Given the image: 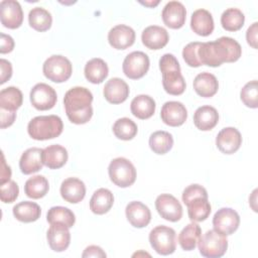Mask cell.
Wrapping results in <instances>:
<instances>
[{
	"label": "cell",
	"instance_id": "6da1fadb",
	"mask_svg": "<svg viewBox=\"0 0 258 258\" xmlns=\"http://www.w3.org/2000/svg\"><path fill=\"white\" fill-rule=\"evenodd\" d=\"M242 48L240 43L232 37L222 36L215 41L202 42L199 57L202 64L220 67L223 62H234L240 58Z\"/></svg>",
	"mask_w": 258,
	"mask_h": 258
},
{
	"label": "cell",
	"instance_id": "7a4b0ae2",
	"mask_svg": "<svg viewBox=\"0 0 258 258\" xmlns=\"http://www.w3.org/2000/svg\"><path fill=\"white\" fill-rule=\"evenodd\" d=\"M93 94L85 87L70 89L63 98L66 114L74 124H85L93 116Z\"/></svg>",
	"mask_w": 258,
	"mask_h": 258
},
{
	"label": "cell",
	"instance_id": "3957f363",
	"mask_svg": "<svg viewBox=\"0 0 258 258\" xmlns=\"http://www.w3.org/2000/svg\"><path fill=\"white\" fill-rule=\"evenodd\" d=\"M63 124L56 115L36 116L27 125V132L34 140H48L59 136L62 132Z\"/></svg>",
	"mask_w": 258,
	"mask_h": 258
},
{
	"label": "cell",
	"instance_id": "277c9868",
	"mask_svg": "<svg viewBox=\"0 0 258 258\" xmlns=\"http://www.w3.org/2000/svg\"><path fill=\"white\" fill-rule=\"evenodd\" d=\"M111 181L120 187H128L136 180V169L133 163L125 157L114 158L108 167Z\"/></svg>",
	"mask_w": 258,
	"mask_h": 258
},
{
	"label": "cell",
	"instance_id": "5b68a950",
	"mask_svg": "<svg viewBox=\"0 0 258 258\" xmlns=\"http://www.w3.org/2000/svg\"><path fill=\"white\" fill-rule=\"evenodd\" d=\"M198 244L201 255L207 258L222 257L228 249V240L226 235L216 231L215 229L209 230L201 236Z\"/></svg>",
	"mask_w": 258,
	"mask_h": 258
},
{
	"label": "cell",
	"instance_id": "8992f818",
	"mask_svg": "<svg viewBox=\"0 0 258 258\" xmlns=\"http://www.w3.org/2000/svg\"><path fill=\"white\" fill-rule=\"evenodd\" d=\"M42 72L44 77L49 81L63 83L71 78L73 66L66 56L54 54L45 59L42 66Z\"/></svg>",
	"mask_w": 258,
	"mask_h": 258
},
{
	"label": "cell",
	"instance_id": "52a82bcc",
	"mask_svg": "<svg viewBox=\"0 0 258 258\" xmlns=\"http://www.w3.org/2000/svg\"><path fill=\"white\" fill-rule=\"evenodd\" d=\"M175 231L167 226L160 225L153 228L149 233V242L153 250L160 255H169L175 251Z\"/></svg>",
	"mask_w": 258,
	"mask_h": 258
},
{
	"label": "cell",
	"instance_id": "ba28073f",
	"mask_svg": "<svg viewBox=\"0 0 258 258\" xmlns=\"http://www.w3.org/2000/svg\"><path fill=\"white\" fill-rule=\"evenodd\" d=\"M149 57L143 51H132L123 60L124 75L132 80L141 79L149 70Z\"/></svg>",
	"mask_w": 258,
	"mask_h": 258
},
{
	"label": "cell",
	"instance_id": "9c48e42d",
	"mask_svg": "<svg viewBox=\"0 0 258 258\" xmlns=\"http://www.w3.org/2000/svg\"><path fill=\"white\" fill-rule=\"evenodd\" d=\"M29 98L31 105L39 111H45L53 108L57 100L54 89L45 83L36 84L31 89Z\"/></svg>",
	"mask_w": 258,
	"mask_h": 258
},
{
	"label": "cell",
	"instance_id": "30bf717a",
	"mask_svg": "<svg viewBox=\"0 0 258 258\" xmlns=\"http://www.w3.org/2000/svg\"><path fill=\"white\" fill-rule=\"evenodd\" d=\"M155 208L161 218L166 221L177 222L182 217V207L172 195H159L155 200Z\"/></svg>",
	"mask_w": 258,
	"mask_h": 258
},
{
	"label": "cell",
	"instance_id": "8fae6325",
	"mask_svg": "<svg viewBox=\"0 0 258 258\" xmlns=\"http://www.w3.org/2000/svg\"><path fill=\"white\" fill-rule=\"evenodd\" d=\"M239 214L231 208H221L213 218L214 229L226 236L233 234L239 227Z\"/></svg>",
	"mask_w": 258,
	"mask_h": 258
},
{
	"label": "cell",
	"instance_id": "7c38bea8",
	"mask_svg": "<svg viewBox=\"0 0 258 258\" xmlns=\"http://www.w3.org/2000/svg\"><path fill=\"white\" fill-rule=\"evenodd\" d=\"M0 19L3 26L15 29L23 21V11L21 5L15 0H3L0 3Z\"/></svg>",
	"mask_w": 258,
	"mask_h": 258
},
{
	"label": "cell",
	"instance_id": "4fadbf2b",
	"mask_svg": "<svg viewBox=\"0 0 258 258\" xmlns=\"http://www.w3.org/2000/svg\"><path fill=\"white\" fill-rule=\"evenodd\" d=\"M242 144V136L238 129L234 127L223 128L216 137V145L224 154L235 153Z\"/></svg>",
	"mask_w": 258,
	"mask_h": 258
},
{
	"label": "cell",
	"instance_id": "5bb4252c",
	"mask_svg": "<svg viewBox=\"0 0 258 258\" xmlns=\"http://www.w3.org/2000/svg\"><path fill=\"white\" fill-rule=\"evenodd\" d=\"M160 117L166 125L177 127L185 122L187 118V111L182 103L177 101H168L163 104Z\"/></svg>",
	"mask_w": 258,
	"mask_h": 258
},
{
	"label": "cell",
	"instance_id": "9a60e30c",
	"mask_svg": "<svg viewBox=\"0 0 258 258\" xmlns=\"http://www.w3.org/2000/svg\"><path fill=\"white\" fill-rule=\"evenodd\" d=\"M46 239L51 250L55 252H62L67 250L71 242L69 227L61 223L50 224L46 233Z\"/></svg>",
	"mask_w": 258,
	"mask_h": 258
},
{
	"label": "cell",
	"instance_id": "2e32d148",
	"mask_svg": "<svg viewBox=\"0 0 258 258\" xmlns=\"http://www.w3.org/2000/svg\"><path fill=\"white\" fill-rule=\"evenodd\" d=\"M162 20L166 26L172 29H178L183 26L186 18L184 5L179 1H169L163 7Z\"/></svg>",
	"mask_w": 258,
	"mask_h": 258
},
{
	"label": "cell",
	"instance_id": "e0dca14e",
	"mask_svg": "<svg viewBox=\"0 0 258 258\" xmlns=\"http://www.w3.org/2000/svg\"><path fill=\"white\" fill-rule=\"evenodd\" d=\"M108 41L113 48L126 49L135 41V31L125 24H118L108 32Z\"/></svg>",
	"mask_w": 258,
	"mask_h": 258
},
{
	"label": "cell",
	"instance_id": "ac0fdd59",
	"mask_svg": "<svg viewBox=\"0 0 258 258\" xmlns=\"http://www.w3.org/2000/svg\"><path fill=\"white\" fill-rule=\"evenodd\" d=\"M128 222L135 228L146 227L151 220V212L149 208L141 202H130L125 209Z\"/></svg>",
	"mask_w": 258,
	"mask_h": 258
},
{
	"label": "cell",
	"instance_id": "d6986e66",
	"mask_svg": "<svg viewBox=\"0 0 258 258\" xmlns=\"http://www.w3.org/2000/svg\"><path fill=\"white\" fill-rule=\"evenodd\" d=\"M141 40L147 48L157 50L167 44L169 35L165 28L158 25H150L142 31Z\"/></svg>",
	"mask_w": 258,
	"mask_h": 258
},
{
	"label": "cell",
	"instance_id": "ffe728a7",
	"mask_svg": "<svg viewBox=\"0 0 258 258\" xmlns=\"http://www.w3.org/2000/svg\"><path fill=\"white\" fill-rule=\"evenodd\" d=\"M103 94L109 103L121 104L126 101L129 96V87L124 80L112 78L105 84Z\"/></svg>",
	"mask_w": 258,
	"mask_h": 258
},
{
	"label": "cell",
	"instance_id": "44dd1931",
	"mask_svg": "<svg viewBox=\"0 0 258 258\" xmlns=\"http://www.w3.org/2000/svg\"><path fill=\"white\" fill-rule=\"evenodd\" d=\"M43 165V149L38 147L26 149L19 159V168L24 174L37 172Z\"/></svg>",
	"mask_w": 258,
	"mask_h": 258
},
{
	"label": "cell",
	"instance_id": "7402d4cb",
	"mask_svg": "<svg viewBox=\"0 0 258 258\" xmlns=\"http://www.w3.org/2000/svg\"><path fill=\"white\" fill-rule=\"evenodd\" d=\"M60 196L68 203L78 204L86 196V185L77 177H68L61 182Z\"/></svg>",
	"mask_w": 258,
	"mask_h": 258
},
{
	"label": "cell",
	"instance_id": "603a6c76",
	"mask_svg": "<svg viewBox=\"0 0 258 258\" xmlns=\"http://www.w3.org/2000/svg\"><path fill=\"white\" fill-rule=\"evenodd\" d=\"M214 19L210 11L206 9H197L191 14L190 28L195 33L201 36H208L214 30Z\"/></svg>",
	"mask_w": 258,
	"mask_h": 258
},
{
	"label": "cell",
	"instance_id": "cb8c5ba5",
	"mask_svg": "<svg viewBox=\"0 0 258 258\" xmlns=\"http://www.w3.org/2000/svg\"><path fill=\"white\" fill-rule=\"evenodd\" d=\"M219 122V113L216 108L205 105L199 107L194 114L195 126L202 131L213 129Z\"/></svg>",
	"mask_w": 258,
	"mask_h": 258
},
{
	"label": "cell",
	"instance_id": "d4e9b609",
	"mask_svg": "<svg viewBox=\"0 0 258 258\" xmlns=\"http://www.w3.org/2000/svg\"><path fill=\"white\" fill-rule=\"evenodd\" d=\"M192 86L194 90L199 96L204 98H210L218 92L219 82L213 74L204 72L196 76Z\"/></svg>",
	"mask_w": 258,
	"mask_h": 258
},
{
	"label": "cell",
	"instance_id": "484cf974",
	"mask_svg": "<svg viewBox=\"0 0 258 258\" xmlns=\"http://www.w3.org/2000/svg\"><path fill=\"white\" fill-rule=\"evenodd\" d=\"M67 149L58 144H52L43 149V163L50 169L62 167L68 161Z\"/></svg>",
	"mask_w": 258,
	"mask_h": 258
},
{
	"label": "cell",
	"instance_id": "4316f807",
	"mask_svg": "<svg viewBox=\"0 0 258 258\" xmlns=\"http://www.w3.org/2000/svg\"><path fill=\"white\" fill-rule=\"evenodd\" d=\"M114 196L108 188L97 189L90 200V210L96 215H104L112 208Z\"/></svg>",
	"mask_w": 258,
	"mask_h": 258
},
{
	"label": "cell",
	"instance_id": "83f0119b",
	"mask_svg": "<svg viewBox=\"0 0 258 258\" xmlns=\"http://www.w3.org/2000/svg\"><path fill=\"white\" fill-rule=\"evenodd\" d=\"M155 101L148 95H138L130 105L131 113L138 119L145 120L150 118L155 112Z\"/></svg>",
	"mask_w": 258,
	"mask_h": 258
},
{
	"label": "cell",
	"instance_id": "f1b7e54d",
	"mask_svg": "<svg viewBox=\"0 0 258 258\" xmlns=\"http://www.w3.org/2000/svg\"><path fill=\"white\" fill-rule=\"evenodd\" d=\"M86 79L92 84H101L108 76L109 69L105 60L99 57L90 59L84 69Z\"/></svg>",
	"mask_w": 258,
	"mask_h": 258
},
{
	"label": "cell",
	"instance_id": "f546056e",
	"mask_svg": "<svg viewBox=\"0 0 258 258\" xmlns=\"http://www.w3.org/2000/svg\"><path fill=\"white\" fill-rule=\"evenodd\" d=\"M12 212L16 220L23 223L35 222L40 218L41 215L40 207L36 203L29 201H24L15 205Z\"/></svg>",
	"mask_w": 258,
	"mask_h": 258
},
{
	"label": "cell",
	"instance_id": "4dcf8cb0",
	"mask_svg": "<svg viewBox=\"0 0 258 258\" xmlns=\"http://www.w3.org/2000/svg\"><path fill=\"white\" fill-rule=\"evenodd\" d=\"M202 236V229L201 227L192 222L186 225L178 235V243L182 250L184 251H191L195 250L197 244Z\"/></svg>",
	"mask_w": 258,
	"mask_h": 258
},
{
	"label": "cell",
	"instance_id": "1f68e13d",
	"mask_svg": "<svg viewBox=\"0 0 258 258\" xmlns=\"http://www.w3.org/2000/svg\"><path fill=\"white\" fill-rule=\"evenodd\" d=\"M162 86L164 91L173 96L181 95L185 90V81L178 71H169L162 74Z\"/></svg>",
	"mask_w": 258,
	"mask_h": 258
},
{
	"label": "cell",
	"instance_id": "d6a6232c",
	"mask_svg": "<svg viewBox=\"0 0 258 258\" xmlns=\"http://www.w3.org/2000/svg\"><path fill=\"white\" fill-rule=\"evenodd\" d=\"M23 101L22 92L16 87H7L0 92V109L16 111Z\"/></svg>",
	"mask_w": 258,
	"mask_h": 258
},
{
	"label": "cell",
	"instance_id": "836d02e7",
	"mask_svg": "<svg viewBox=\"0 0 258 258\" xmlns=\"http://www.w3.org/2000/svg\"><path fill=\"white\" fill-rule=\"evenodd\" d=\"M29 25L36 31H46L52 23L51 14L42 7H34L28 13Z\"/></svg>",
	"mask_w": 258,
	"mask_h": 258
},
{
	"label": "cell",
	"instance_id": "e575fe53",
	"mask_svg": "<svg viewBox=\"0 0 258 258\" xmlns=\"http://www.w3.org/2000/svg\"><path fill=\"white\" fill-rule=\"evenodd\" d=\"M49 189L47 179L43 175H34L29 177L24 184V192L30 199L43 198Z\"/></svg>",
	"mask_w": 258,
	"mask_h": 258
},
{
	"label": "cell",
	"instance_id": "d590c367",
	"mask_svg": "<svg viewBox=\"0 0 258 258\" xmlns=\"http://www.w3.org/2000/svg\"><path fill=\"white\" fill-rule=\"evenodd\" d=\"M173 145V138L169 132L155 131L149 137V146L156 154H165Z\"/></svg>",
	"mask_w": 258,
	"mask_h": 258
},
{
	"label": "cell",
	"instance_id": "8d00e7d4",
	"mask_svg": "<svg viewBox=\"0 0 258 258\" xmlns=\"http://www.w3.org/2000/svg\"><path fill=\"white\" fill-rule=\"evenodd\" d=\"M188 218L191 222L205 221L211 214L212 207L208 199L198 198L186 205Z\"/></svg>",
	"mask_w": 258,
	"mask_h": 258
},
{
	"label": "cell",
	"instance_id": "74e56055",
	"mask_svg": "<svg viewBox=\"0 0 258 258\" xmlns=\"http://www.w3.org/2000/svg\"><path fill=\"white\" fill-rule=\"evenodd\" d=\"M245 22L244 13L238 8H228L221 15V24L228 31L241 29Z\"/></svg>",
	"mask_w": 258,
	"mask_h": 258
},
{
	"label": "cell",
	"instance_id": "f35d334b",
	"mask_svg": "<svg viewBox=\"0 0 258 258\" xmlns=\"http://www.w3.org/2000/svg\"><path fill=\"white\" fill-rule=\"evenodd\" d=\"M46 220L49 224L61 223V224H64L67 227L72 228L75 225L76 217H75V214L70 209L61 206H56L48 210L46 215Z\"/></svg>",
	"mask_w": 258,
	"mask_h": 258
},
{
	"label": "cell",
	"instance_id": "ab89813d",
	"mask_svg": "<svg viewBox=\"0 0 258 258\" xmlns=\"http://www.w3.org/2000/svg\"><path fill=\"white\" fill-rule=\"evenodd\" d=\"M137 131L138 128L136 123L127 117L118 119L113 125V133L121 140H131L136 136Z\"/></svg>",
	"mask_w": 258,
	"mask_h": 258
},
{
	"label": "cell",
	"instance_id": "60d3db41",
	"mask_svg": "<svg viewBox=\"0 0 258 258\" xmlns=\"http://www.w3.org/2000/svg\"><path fill=\"white\" fill-rule=\"evenodd\" d=\"M240 98L244 105L249 108L258 107V82L256 80L248 82L240 92Z\"/></svg>",
	"mask_w": 258,
	"mask_h": 258
},
{
	"label": "cell",
	"instance_id": "b9f144b4",
	"mask_svg": "<svg viewBox=\"0 0 258 258\" xmlns=\"http://www.w3.org/2000/svg\"><path fill=\"white\" fill-rule=\"evenodd\" d=\"M202 45V42L199 41H194L187 43L183 49H182V57L186 64L192 68H198L203 66L200 57H199V49Z\"/></svg>",
	"mask_w": 258,
	"mask_h": 258
},
{
	"label": "cell",
	"instance_id": "7bdbcfd3",
	"mask_svg": "<svg viewBox=\"0 0 258 258\" xmlns=\"http://www.w3.org/2000/svg\"><path fill=\"white\" fill-rule=\"evenodd\" d=\"M19 194V187L14 180H8L0 184V199L5 204L13 203Z\"/></svg>",
	"mask_w": 258,
	"mask_h": 258
},
{
	"label": "cell",
	"instance_id": "ee69618b",
	"mask_svg": "<svg viewBox=\"0 0 258 258\" xmlns=\"http://www.w3.org/2000/svg\"><path fill=\"white\" fill-rule=\"evenodd\" d=\"M198 198H204V199H208V192L207 189L200 185V184H190L188 186H186L183 191H182V202L183 204L186 206L187 204H189L192 200L198 199Z\"/></svg>",
	"mask_w": 258,
	"mask_h": 258
},
{
	"label": "cell",
	"instance_id": "f6af8a7d",
	"mask_svg": "<svg viewBox=\"0 0 258 258\" xmlns=\"http://www.w3.org/2000/svg\"><path fill=\"white\" fill-rule=\"evenodd\" d=\"M159 70L161 74L169 71H178L180 72V67L176 57L171 53L163 54L159 59Z\"/></svg>",
	"mask_w": 258,
	"mask_h": 258
},
{
	"label": "cell",
	"instance_id": "bcb514c9",
	"mask_svg": "<svg viewBox=\"0 0 258 258\" xmlns=\"http://www.w3.org/2000/svg\"><path fill=\"white\" fill-rule=\"evenodd\" d=\"M0 68H1V76H0V84H4L7 82L12 76V66L11 62L5 58L0 59Z\"/></svg>",
	"mask_w": 258,
	"mask_h": 258
},
{
	"label": "cell",
	"instance_id": "7dc6e473",
	"mask_svg": "<svg viewBox=\"0 0 258 258\" xmlns=\"http://www.w3.org/2000/svg\"><path fill=\"white\" fill-rule=\"evenodd\" d=\"M0 115H1V124L0 127L2 129L11 126L16 118V111H8L4 109H0Z\"/></svg>",
	"mask_w": 258,
	"mask_h": 258
},
{
	"label": "cell",
	"instance_id": "c3c4849f",
	"mask_svg": "<svg viewBox=\"0 0 258 258\" xmlns=\"http://www.w3.org/2000/svg\"><path fill=\"white\" fill-rule=\"evenodd\" d=\"M258 23L254 22L246 32V39L249 45H251L253 48H257V33H258Z\"/></svg>",
	"mask_w": 258,
	"mask_h": 258
},
{
	"label": "cell",
	"instance_id": "681fc988",
	"mask_svg": "<svg viewBox=\"0 0 258 258\" xmlns=\"http://www.w3.org/2000/svg\"><path fill=\"white\" fill-rule=\"evenodd\" d=\"M1 46H0V52L1 53H8L11 52L14 48V40L13 38L5 33H1Z\"/></svg>",
	"mask_w": 258,
	"mask_h": 258
},
{
	"label": "cell",
	"instance_id": "f907efd6",
	"mask_svg": "<svg viewBox=\"0 0 258 258\" xmlns=\"http://www.w3.org/2000/svg\"><path fill=\"white\" fill-rule=\"evenodd\" d=\"M83 258L86 257H106V253L103 251V249L96 245L88 246L85 251L82 254Z\"/></svg>",
	"mask_w": 258,
	"mask_h": 258
},
{
	"label": "cell",
	"instance_id": "816d5d0a",
	"mask_svg": "<svg viewBox=\"0 0 258 258\" xmlns=\"http://www.w3.org/2000/svg\"><path fill=\"white\" fill-rule=\"evenodd\" d=\"M1 156H2V161H1V172H0V184L10 180V177H11V168L9 165L6 164L3 153L1 154Z\"/></svg>",
	"mask_w": 258,
	"mask_h": 258
},
{
	"label": "cell",
	"instance_id": "f5cc1de1",
	"mask_svg": "<svg viewBox=\"0 0 258 258\" xmlns=\"http://www.w3.org/2000/svg\"><path fill=\"white\" fill-rule=\"evenodd\" d=\"M139 3L144 5V6H147V7H154V6L159 4V1L158 0H156V1H145V2L139 1Z\"/></svg>",
	"mask_w": 258,
	"mask_h": 258
}]
</instances>
